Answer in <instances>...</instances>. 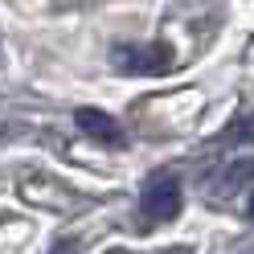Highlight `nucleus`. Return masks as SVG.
Returning <instances> with one entry per match:
<instances>
[{
	"label": "nucleus",
	"mask_w": 254,
	"mask_h": 254,
	"mask_svg": "<svg viewBox=\"0 0 254 254\" xmlns=\"http://www.w3.org/2000/svg\"><path fill=\"white\" fill-rule=\"evenodd\" d=\"M111 62L123 74H164L172 70V50L164 41H148V45H115Z\"/></svg>",
	"instance_id": "obj_1"
},
{
	"label": "nucleus",
	"mask_w": 254,
	"mask_h": 254,
	"mask_svg": "<svg viewBox=\"0 0 254 254\" xmlns=\"http://www.w3.org/2000/svg\"><path fill=\"white\" fill-rule=\"evenodd\" d=\"M181 213V185L172 172H156V177L144 185V217L152 226H160V221H172Z\"/></svg>",
	"instance_id": "obj_2"
},
{
	"label": "nucleus",
	"mask_w": 254,
	"mask_h": 254,
	"mask_svg": "<svg viewBox=\"0 0 254 254\" xmlns=\"http://www.w3.org/2000/svg\"><path fill=\"white\" fill-rule=\"evenodd\" d=\"M74 123H78V131H86L90 139H99V144H115V148L123 144V127L111 115H103L99 107H78Z\"/></svg>",
	"instance_id": "obj_3"
},
{
	"label": "nucleus",
	"mask_w": 254,
	"mask_h": 254,
	"mask_svg": "<svg viewBox=\"0 0 254 254\" xmlns=\"http://www.w3.org/2000/svg\"><path fill=\"white\" fill-rule=\"evenodd\" d=\"M250 177H254V156H250V160H238V164L230 168V177H226V189L242 185V181H250Z\"/></svg>",
	"instance_id": "obj_4"
},
{
	"label": "nucleus",
	"mask_w": 254,
	"mask_h": 254,
	"mask_svg": "<svg viewBox=\"0 0 254 254\" xmlns=\"http://www.w3.org/2000/svg\"><path fill=\"white\" fill-rule=\"evenodd\" d=\"M78 250H82V246H78V242H62L54 254H78Z\"/></svg>",
	"instance_id": "obj_5"
},
{
	"label": "nucleus",
	"mask_w": 254,
	"mask_h": 254,
	"mask_svg": "<svg viewBox=\"0 0 254 254\" xmlns=\"http://www.w3.org/2000/svg\"><path fill=\"white\" fill-rule=\"evenodd\" d=\"M250 217H254V197H250Z\"/></svg>",
	"instance_id": "obj_6"
},
{
	"label": "nucleus",
	"mask_w": 254,
	"mask_h": 254,
	"mask_svg": "<svg viewBox=\"0 0 254 254\" xmlns=\"http://www.w3.org/2000/svg\"><path fill=\"white\" fill-rule=\"evenodd\" d=\"M111 254H127V250H111Z\"/></svg>",
	"instance_id": "obj_7"
}]
</instances>
